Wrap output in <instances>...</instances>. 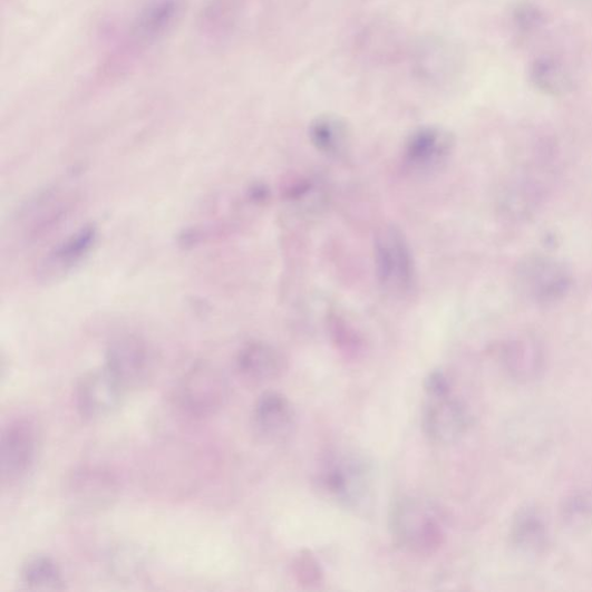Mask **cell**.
<instances>
[{"mask_svg": "<svg viewBox=\"0 0 592 592\" xmlns=\"http://www.w3.org/2000/svg\"><path fill=\"white\" fill-rule=\"evenodd\" d=\"M390 530L398 546L417 555H431L446 541L439 512L413 496L401 497L395 503L390 512Z\"/></svg>", "mask_w": 592, "mask_h": 592, "instance_id": "6da1fadb", "label": "cell"}, {"mask_svg": "<svg viewBox=\"0 0 592 592\" xmlns=\"http://www.w3.org/2000/svg\"><path fill=\"white\" fill-rule=\"evenodd\" d=\"M373 260L380 285L394 295H405L416 284V264L411 246L394 225L382 227L373 242Z\"/></svg>", "mask_w": 592, "mask_h": 592, "instance_id": "7a4b0ae2", "label": "cell"}, {"mask_svg": "<svg viewBox=\"0 0 592 592\" xmlns=\"http://www.w3.org/2000/svg\"><path fill=\"white\" fill-rule=\"evenodd\" d=\"M515 283L526 300L547 307L567 297L573 287V274L565 263L556 259L528 256L518 263Z\"/></svg>", "mask_w": 592, "mask_h": 592, "instance_id": "3957f363", "label": "cell"}, {"mask_svg": "<svg viewBox=\"0 0 592 592\" xmlns=\"http://www.w3.org/2000/svg\"><path fill=\"white\" fill-rule=\"evenodd\" d=\"M230 387L224 373L206 362L186 371L177 388L179 407L194 417L220 413L229 399Z\"/></svg>", "mask_w": 592, "mask_h": 592, "instance_id": "277c9868", "label": "cell"}, {"mask_svg": "<svg viewBox=\"0 0 592 592\" xmlns=\"http://www.w3.org/2000/svg\"><path fill=\"white\" fill-rule=\"evenodd\" d=\"M552 171L549 159L542 158L521 167L508 182L503 197V208L514 223L533 217L547 198Z\"/></svg>", "mask_w": 592, "mask_h": 592, "instance_id": "5b68a950", "label": "cell"}, {"mask_svg": "<svg viewBox=\"0 0 592 592\" xmlns=\"http://www.w3.org/2000/svg\"><path fill=\"white\" fill-rule=\"evenodd\" d=\"M319 484L336 503L357 508L370 492L369 467L355 455L332 456L322 466Z\"/></svg>", "mask_w": 592, "mask_h": 592, "instance_id": "8992f818", "label": "cell"}, {"mask_svg": "<svg viewBox=\"0 0 592 592\" xmlns=\"http://www.w3.org/2000/svg\"><path fill=\"white\" fill-rule=\"evenodd\" d=\"M38 438L37 425L30 419L17 418L4 427L0 441V474L4 483H17L32 469Z\"/></svg>", "mask_w": 592, "mask_h": 592, "instance_id": "52a82bcc", "label": "cell"}, {"mask_svg": "<svg viewBox=\"0 0 592 592\" xmlns=\"http://www.w3.org/2000/svg\"><path fill=\"white\" fill-rule=\"evenodd\" d=\"M105 368L124 390L140 389L153 377V359L143 340L123 337L113 342Z\"/></svg>", "mask_w": 592, "mask_h": 592, "instance_id": "ba28073f", "label": "cell"}, {"mask_svg": "<svg viewBox=\"0 0 592 592\" xmlns=\"http://www.w3.org/2000/svg\"><path fill=\"white\" fill-rule=\"evenodd\" d=\"M469 425V413L452 394L429 397L423 415V428L429 440L440 445L454 444Z\"/></svg>", "mask_w": 592, "mask_h": 592, "instance_id": "9c48e42d", "label": "cell"}, {"mask_svg": "<svg viewBox=\"0 0 592 592\" xmlns=\"http://www.w3.org/2000/svg\"><path fill=\"white\" fill-rule=\"evenodd\" d=\"M455 148L453 134L440 127L415 130L404 147V163L414 172L425 173L444 166Z\"/></svg>", "mask_w": 592, "mask_h": 592, "instance_id": "30bf717a", "label": "cell"}, {"mask_svg": "<svg viewBox=\"0 0 592 592\" xmlns=\"http://www.w3.org/2000/svg\"><path fill=\"white\" fill-rule=\"evenodd\" d=\"M124 392L106 368L88 371L76 386L77 409L84 418L100 419L119 407Z\"/></svg>", "mask_w": 592, "mask_h": 592, "instance_id": "8fae6325", "label": "cell"}, {"mask_svg": "<svg viewBox=\"0 0 592 592\" xmlns=\"http://www.w3.org/2000/svg\"><path fill=\"white\" fill-rule=\"evenodd\" d=\"M502 362L512 380L528 385L543 377L546 355L537 337L523 333L509 339L503 347Z\"/></svg>", "mask_w": 592, "mask_h": 592, "instance_id": "7c38bea8", "label": "cell"}, {"mask_svg": "<svg viewBox=\"0 0 592 592\" xmlns=\"http://www.w3.org/2000/svg\"><path fill=\"white\" fill-rule=\"evenodd\" d=\"M118 489L116 478L97 467H81L68 482L69 501L84 511L109 507L115 502Z\"/></svg>", "mask_w": 592, "mask_h": 592, "instance_id": "4fadbf2b", "label": "cell"}, {"mask_svg": "<svg viewBox=\"0 0 592 592\" xmlns=\"http://www.w3.org/2000/svg\"><path fill=\"white\" fill-rule=\"evenodd\" d=\"M254 423L260 435L271 443L284 441L295 426V413L283 394L268 391L256 401Z\"/></svg>", "mask_w": 592, "mask_h": 592, "instance_id": "5bb4252c", "label": "cell"}, {"mask_svg": "<svg viewBox=\"0 0 592 592\" xmlns=\"http://www.w3.org/2000/svg\"><path fill=\"white\" fill-rule=\"evenodd\" d=\"M511 541L516 551L526 556H540L550 545L546 518L535 506L517 511L511 527Z\"/></svg>", "mask_w": 592, "mask_h": 592, "instance_id": "9a60e30c", "label": "cell"}, {"mask_svg": "<svg viewBox=\"0 0 592 592\" xmlns=\"http://www.w3.org/2000/svg\"><path fill=\"white\" fill-rule=\"evenodd\" d=\"M236 369L242 379L261 385L282 377L285 362L282 356L264 342H249L236 357Z\"/></svg>", "mask_w": 592, "mask_h": 592, "instance_id": "2e32d148", "label": "cell"}, {"mask_svg": "<svg viewBox=\"0 0 592 592\" xmlns=\"http://www.w3.org/2000/svg\"><path fill=\"white\" fill-rule=\"evenodd\" d=\"M308 135L314 147L330 158H341L351 145V130L346 119L321 115L309 124Z\"/></svg>", "mask_w": 592, "mask_h": 592, "instance_id": "e0dca14e", "label": "cell"}, {"mask_svg": "<svg viewBox=\"0 0 592 592\" xmlns=\"http://www.w3.org/2000/svg\"><path fill=\"white\" fill-rule=\"evenodd\" d=\"M530 81L546 96L564 97L573 89L567 67L553 56H541L528 68Z\"/></svg>", "mask_w": 592, "mask_h": 592, "instance_id": "ac0fdd59", "label": "cell"}, {"mask_svg": "<svg viewBox=\"0 0 592 592\" xmlns=\"http://www.w3.org/2000/svg\"><path fill=\"white\" fill-rule=\"evenodd\" d=\"M97 240L95 227H85L57 245L43 264V274H65L76 266L89 252Z\"/></svg>", "mask_w": 592, "mask_h": 592, "instance_id": "d6986e66", "label": "cell"}, {"mask_svg": "<svg viewBox=\"0 0 592 592\" xmlns=\"http://www.w3.org/2000/svg\"><path fill=\"white\" fill-rule=\"evenodd\" d=\"M20 579L29 590L52 591L64 588V575L55 559L46 554H36L25 560Z\"/></svg>", "mask_w": 592, "mask_h": 592, "instance_id": "ffe728a7", "label": "cell"}, {"mask_svg": "<svg viewBox=\"0 0 592 592\" xmlns=\"http://www.w3.org/2000/svg\"><path fill=\"white\" fill-rule=\"evenodd\" d=\"M561 516L564 523L576 532L592 524V501L585 494H573L566 498Z\"/></svg>", "mask_w": 592, "mask_h": 592, "instance_id": "44dd1931", "label": "cell"}, {"mask_svg": "<svg viewBox=\"0 0 592 592\" xmlns=\"http://www.w3.org/2000/svg\"><path fill=\"white\" fill-rule=\"evenodd\" d=\"M512 22L518 37H532L544 26L545 14L535 3L520 2L513 10Z\"/></svg>", "mask_w": 592, "mask_h": 592, "instance_id": "7402d4cb", "label": "cell"}, {"mask_svg": "<svg viewBox=\"0 0 592 592\" xmlns=\"http://www.w3.org/2000/svg\"><path fill=\"white\" fill-rule=\"evenodd\" d=\"M292 572L297 581L304 586L319 585L323 578L317 557L310 552H301L293 561Z\"/></svg>", "mask_w": 592, "mask_h": 592, "instance_id": "603a6c76", "label": "cell"}, {"mask_svg": "<svg viewBox=\"0 0 592 592\" xmlns=\"http://www.w3.org/2000/svg\"><path fill=\"white\" fill-rule=\"evenodd\" d=\"M425 389L428 397H440L452 394L450 381L441 370H436L429 373V377L425 382Z\"/></svg>", "mask_w": 592, "mask_h": 592, "instance_id": "cb8c5ba5", "label": "cell"}]
</instances>
